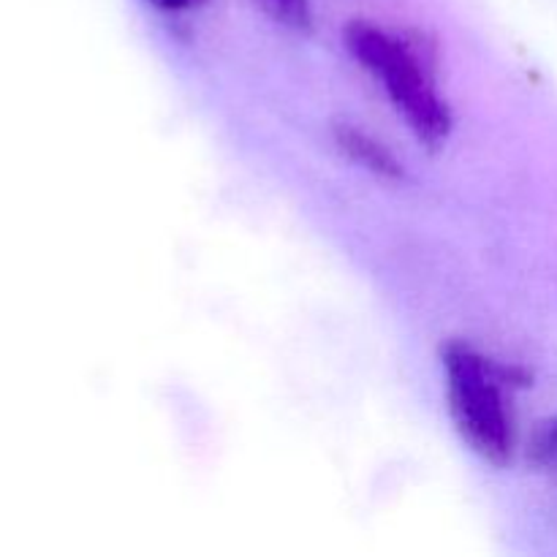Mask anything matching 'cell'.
<instances>
[{"label": "cell", "instance_id": "4", "mask_svg": "<svg viewBox=\"0 0 557 557\" xmlns=\"http://www.w3.org/2000/svg\"><path fill=\"white\" fill-rule=\"evenodd\" d=\"M261 5L283 25L294 27V30H310L308 0H261Z\"/></svg>", "mask_w": 557, "mask_h": 557}, {"label": "cell", "instance_id": "1", "mask_svg": "<svg viewBox=\"0 0 557 557\" xmlns=\"http://www.w3.org/2000/svg\"><path fill=\"white\" fill-rule=\"evenodd\" d=\"M346 47L359 65L379 76L392 103L428 147L441 145L451 131V114L435 90V44L417 30L389 33L373 22H348Z\"/></svg>", "mask_w": 557, "mask_h": 557}, {"label": "cell", "instance_id": "3", "mask_svg": "<svg viewBox=\"0 0 557 557\" xmlns=\"http://www.w3.org/2000/svg\"><path fill=\"white\" fill-rule=\"evenodd\" d=\"M335 141L337 147L351 158V161H357L359 166H364L368 172L379 174V177H389V180L403 177V163L397 161L395 152L386 150L375 136L364 134V131L357 128V125L337 123Z\"/></svg>", "mask_w": 557, "mask_h": 557}, {"label": "cell", "instance_id": "5", "mask_svg": "<svg viewBox=\"0 0 557 557\" xmlns=\"http://www.w3.org/2000/svg\"><path fill=\"white\" fill-rule=\"evenodd\" d=\"M531 457L542 466H553L557 462V417L547 419L536 428L531 438Z\"/></svg>", "mask_w": 557, "mask_h": 557}, {"label": "cell", "instance_id": "6", "mask_svg": "<svg viewBox=\"0 0 557 557\" xmlns=\"http://www.w3.org/2000/svg\"><path fill=\"white\" fill-rule=\"evenodd\" d=\"M147 3H152L156 9H161V11H185V9H194V5H199L201 0H147Z\"/></svg>", "mask_w": 557, "mask_h": 557}, {"label": "cell", "instance_id": "2", "mask_svg": "<svg viewBox=\"0 0 557 557\" xmlns=\"http://www.w3.org/2000/svg\"><path fill=\"white\" fill-rule=\"evenodd\" d=\"M449 406L462 438L473 451L495 466L511 457V419L506 406V386H525L531 375L520 368L490 362L466 343L444 346Z\"/></svg>", "mask_w": 557, "mask_h": 557}]
</instances>
